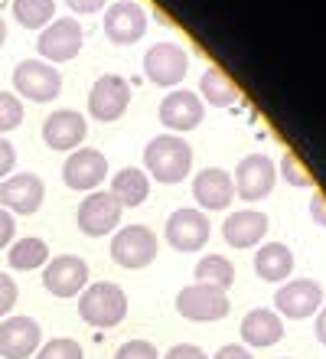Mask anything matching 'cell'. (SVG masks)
I'll return each mask as SVG.
<instances>
[{
	"mask_svg": "<svg viewBox=\"0 0 326 359\" xmlns=\"http://www.w3.org/2000/svg\"><path fill=\"white\" fill-rule=\"evenodd\" d=\"M144 167L157 183H179L193 170V147L179 134H157L144 147Z\"/></svg>",
	"mask_w": 326,
	"mask_h": 359,
	"instance_id": "6da1fadb",
	"label": "cell"
},
{
	"mask_svg": "<svg viewBox=\"0 0 326 359\" xmlns=\"http://www.w3.org/2000/svg\"><path fill=\"white\" fill-rule=\"evenodd\" d=\"M79 313L85 323L111 330L128 317V294L114 281H95L79 294Z\"/></svg>",
	"mask_w": 326,
	"mask_h": 359,
	"instance_id": "7a4b0ae2",
	"label": "cell"
},
{
	"mask_svg": "<svg viewBox=\"0 0 326 359\" xmlns=\"http://www.w3.org/2000/svg\"><path fill=\"white\" fill-rule=\"evenodd\" d=\"M13 88L29 102H53L62 92V72L46 59H23L13 69Z\"/></svg>",
	"mask_w": 326,
	"mask_h": 359,
	"instance_id": "3957f363",
	"label": "cell"
},
{
	"mask_svg": "<svg viewBox=\"0 0 326 359\" xmlns=\"http://www.w3.org/2000/svg\"><path fill=\"white\" fill-rule=\"evenodd\" d=\"M157 232L150 226H121L111 238V258L121 268H147L157 258Z\"/></svg>",
	"mask_w": 326,
	"mask_h": 359,
	"instance_id": "277c9868",
	"label": "cell"
},
{
	"mask_svg": "<svg viewBox=\"0 0 326 359\" xmlns=\"http://www.w3.org/2000/svg\"><path fill=\"white\" fill-rule=\"evenodd\" d=\"M82 46H85V29L75 17L53 20L49 27H43V33L36 39L39 56L46 62H69V59H75L82 53Z\"/></svg>",
	"mask_w": 326,
	"mask_h": 359,
	"instance_id": "5b68a950",
	"label": "cell"
},
{
	"mask_svg": "<svg viewBox=\"0 0 326 359\" xmlns=\"http://www.w3.org/2000/svg\"><path fill=\"white\" fill-rule=\"evenodd\" d=\"M186 69H189V56L186 49L179 43H154V46L144 53V76L154 82V86H163V88H173L186 79Z\"/></svg>",
	"mask_w": 326,
	"mask_h": 359,
	"instance_id": "8992f818",
	"label": "cell"
},
{
	"mask_svg": "<svg viewBox=\"0 0 326 359\" xmlns=\"http://www.w3.org/2000/svg\"><path fill=\"white\" fill-rule=\"evenodd\" d=\"M323 307V287L313 278H294L274 291V311L287 320H307Z\"/></svg>",
	"mask_w": 326,
	"mask_h": 359,
	"instance_id": "52a82bcc",
	"label": "cell"
},
{
	"mask_svg": "<svg viewBox=\"0 0 326 359\" xmlns=\"http://www.w3.org/2000/svg\"><path fill=\"white\" fill-rule=\"evenodd\" d=\"M212 236V226H209V216L203 209H193V206H183V209H173L163 226V238L177 252H199V248L209 242Z\"/></svg>",
	"mask_w": 326,
	"mask_h": 359,
	"instance_id": "ba28073f",
	"label": "cell"
},
{
	"mask_svg": "<svg viewBox=\"0 0 326 359\" xmlns=\"http://www.w3.org/2000/svg\"><path fill=\"white\" fill-rule=\"evenodd\" d=\"M229 294L209 284H189L177 294V313L196 323H209V320H222L229 317Z\"/></svg>",
	"mask_w": 326,
	"mask_h": 359,
	"instance_id": "9c48e42d",
	"label": "cell"
},
{
	"mask_svg": "<svg viewBox=\"0 0 326 359\" xmlns=\"http://www.w3.org/2000/svg\"><path fill=\"white\" fill-rule=\"evenodd\" d=\"M121 212H124V206L108 193V189H95V193H88V196L79 203L75 222H79V229H82L85 236L98 238V236H108V232L118 229Z\"/></svg>",
	"mask_w": 326,
	"mask_h": 359,
	"instance_id": "30bf717a",
	"label": "cell"
},
{
	"mask_svg": "<svg viewBox=\"0 0 326 359\" xmlns=\"http://www.w3.org/2000/svg\"><path fill=\"white\" fill-rule=\"evenodd\" d=\"M43 287L53 297H79L88 287V262L79 255H56L43 265Z\"/></svg>",
	"mask_w": 326,
	"mask_h": 359,
	"instance_id": "8fae6325",
	"label": "cell"
},
{
	"mask_svg": "<svg viewBox=\"0 0 326 359\" xmlns=\"http://www.w3.org/2000/svg\"><path fill=\"white\" fill-rule=\"evenodd\" d=\"M274 180H278V167H274L268 154H248L235 167L232 183L238 196L254 203V199H264L274 189Z\"/></svg>",
	"mask_w": 326,
	"mask_h": 359,
	"instance_id": "7c38bea8",
	"label": "cell"
},
{
	"mask_svg": "<svg viewBox=\"0 0 326 359\" xmlns=\"http://www.w3.org/2000/svg\"><path fill=\"white\" fill-rule=\"evenodd\" d=\"M144 33H147V10L137 0H114L104 7V36L111 43L128 46L137 43Z\"/></svg>",
	"mask_w": 326,
	"mask_h": 359,
	"instance_id": "4fadbf2b",
	"label": "cell"
},
{
	"mask_svg": "<svg viewBox=\"0 0 326 359\" xmlns=\"http://www.w3.org/2000/svg\"><path fill=\"white\" fill-rule=\"evenodd\" d=\"M39 346H43V330L33 317L17 313V317L0 320V356L4 359H29L36 356Z\"/></svg>",
	"mask_w": 326,
	"mask_h": 359,
	"instance_id": "5bb4252c",
	"label": "cell"
},
{
	"mask_svg": "<svg viewBox=\"0 0 326 359\" xmlns=\"http://www.w3.org/2000/svg\"><path fill=\"white\" fill-rule=\"evenodd\" d=\"M43 196H46V183H43V177H36L29 170L10 173L0 183V209H7V212L29 216V212H36L43 206Z\"/></svg>",
	"mask_w": 326,
	"mask_h": 359,
	"instance_id": "9a60e30c",
	"label": "cell"
},
{
	"mask_svg": "<svg viewBox=\"0 0 326 359\" xmlns=\"http://www.w3.org/2000/svg\"><path fill=\"white\" fill-rule=\"evenodd\" d=\"M130 104V86L121 76H98L88 92V114L98 121H118Z\"/></svg>",
	"mask_w": 326,
	"mask_h": 359,
	"instance_id": "2e32d148",
	"label": "cell"
},
{
	"mask_svg": "<svg viewBox=\"0 0 326 359\" xmlns=\"http://www.w3.org/2000/svg\"><path fill=\"white\" fill-rule=\"evenodd\" d=\"M108 177V157L95 147H75L62 167V180L72 189H95Z\"/></svg>",
	"mask_w": 326,
	"mask_h": 359,
	"instance_id": "e0dca14e",
	"label": "cell"
},
{
	"mask_svg": "<svg viewBox=\"0 0 326 359\" xmlns=\"http://www.w3.org/2000/svg\"><path fill=\"white\" fill-rule=\"evenodd\" d=\"M85 134H88V121H85V114L72 111V108H56L43 121V141L53 151H75L85 141Z\"/></svg>",
	"mask_w": 326,
	"mask_h": 359,
	"instance_id": "ac0fdd59",
	"label": "cell"
},
{
	"mask_svg": "<svg viewBox=\"0 0 326 359\" xmlns=\"http://www.w3.org/2000/svg\"><path fill=\"white\" fill-rule=\"evenodd\" d=\"M205 104L196 92H186V88H177V92H167L163 102H160V121L167 124L170 131H193L196 124L203 121Z\"/></svg>",
	"mask_w": 326,
	"mask_h": 359,
	"instance_id": "d6986e66",
	"label": "cell"
},
{
	"mask_svg": "<svg viewBox=\"0 0 326 359\" xmlns=\"http://www.w3.org/2000/svg\"><path fill=\"white\" fill-rule=\"evenodd\" d=\"M193 196L199 203V209H225L235 199V183L232 173L222 167H205L193 177Z\"/></svg>",
	"mask_w": 326,
	"mask_h": 359,
	"instance_id": "ffe728a7",
	"label": "cell"
},
{
	"mask_svg": "<svg viewBox=\"0 0 326 359\" xmlns=\"http://www.w3.org/2000/svg\"><path fill=\"white\" fill-rule=\"evenodd\" d=\"M268 216L261 209H235L222 222V236L232 248H252L268 236Z\"/></svg>",
	"mask_w": 326,
	"mask_h": 359,
	"instance_id": "44dd1931",
	"label": "cell"
},
{
	"mask_svg": "<svg viewBox=\"0 0 326 359\" xmlns=\"http://www.w3.org/2000/svg\"><path fill=\"white\" fill-rule=\"evenodd\" d=\"M284 337V317H278V311L271 307H254L242 317V340L254 350L274 346Z\"/></svg>",
	"mask_w": 326,
	"mask_h": 359,
	"instance_id": "7402d4cb",
	"label": "cell"
},
{
	"mask_svg": "<svg viewBox=\"0 0 326 359\" xmlns=\"http://www.w3.org/2000/svg\"><path fill=\"white\" fill-rule=\"evenodd\" d=\"M254 271L261 281H287V274L294 271V252L284 242H264L254 252Z\"/></svg>",
	"mask_w": 326,
	"mask_h": 359,
	"instance_id": "603a6c76",
	"label": "cell"
},
{
	"mask_svg": "<svg viewBox=\"0 0 326 359\" xmlns=\"http://www.w3.org/2000/svg\"><path fill=\"white\" fill-rule=\"evenodd\" d=\"M121 206H140L150 196V177L137 167H124L111 177V189H108Z\"/></svg>",
	"mask_w": 326,
	"mask_h": 359,
	"instance_id": "cb8c5ba5",
	"label": "cell"
},
{
	"mask_svg": "<svg viewBox=\"0 0 326 359\" xmlns=\"http://www.w3.org/2000/svg\"><path fill=\"white\" fill-rule=\"evenodd\" d=\"M7 258L13 271H33V268H43L49 262V245H46V238H39V236L17 238V242H10Z\"/></svg>",
	"mask_w": 326,
	"mask_h": 359,
	"instance_id": "d4e9b609",
	"label": "cell"
},
{
	"mask_svg": "<svg viewBox=\"0 0 326 359\" xmlns=\"http://www.w3.org/2000/svg\"><path fill=\"white\" fill-rule=\"evenodd\" d=\"M199 98H203V104L209 102L212 108H225V104H232L235 98H238V86H235L232 79L225 76L219 66H209L203 72V79H199Z\"/></svg>",
	"mask_w": 326,
	"mask_h": 359,
	"instance_id": "484cf974",
	"label": "cell"
},
{
	"mask_svg": "<svg viewBox=\"0 0 326 359\" xmlns=\"http://www.w3.org/2000/svg\"><path fill=\"white\" fill-rule=\"evenodd\" d=\"M235 281V268L225 255H203L196 262V284H209L219 291H229Z\"/></svg>",
	"mask_w": 326,
	"mask_h": 359,
	"instance_id": "4316f807",
	"label": "cell"
},
{
	"mask_svg": "<svg viewBox=\"0 0 326 359\" xmlns=\"http://www.w3.org/2000/svg\"><path fill=\"white\" fill-rule=\"evenodd\" d=\"M56 0H13V17L27 29H43L53 23Z\"/></svg>",
	"mask_w": 326,
	"mask_h": 359,
	"instance_id": "83f0119b",
	"label": "cell"
},
{
	"mask_svg": "<svg viewBox=\"0 0 326 359\" xmlns=\"http://www.w3.org/2000/svg\"><path fill=\"white\" fill-rule=\"evenodd\" d=\"M36 359H85V350H82V343L72 340V337H56V340L39 346Z\"/></svg>",
	"mask_w": 326,
	"mask_h": 359,
	"instance_id": "f1b7e54d",
	"label": "cell"
},
{
	"mask_svg": "<svg viewBox=\"0 0 326 359\" xmlns=\"http://www.w3.org/2000/svg\"><path fill=\"white\" fill-rule=\"evenodd\" d=\"M23 121V102L13 92H0V134L13 131Z\"/></svg>",
	"mask_w": 326,
	"mask_h": 359,
	"instance_id": "f546056e",
	"label": "cell"
},
{
	"mask_svg": "<svg viewBox=\"0 0 326 359\" xmlns=\"http://www.w3.org/2000/svg\"><path fill=\"white\" fill-rule=\"evenodd\" d=\"M280 173H284V180H287L290 187H310V183H313L307 167L297 161V154H290V151L280 157Z\"/></svg>",
	"mask_w": 326,
	"mask_h": 359,
	"instance_id": "4dcf8cb0",
	"label": "cell"
},
{
	"mask_svg": "<svg viewBox=\"0 0 326 359\" xmlns=\"http://www.w3.org/2000/svg\"><path fill=\"white\" fill-rule=\"evenodd\" d=\"M114 359H160V353L150 340H128L118 346Z\"/></svg>",
	"mask_w": 326,
	"mask_h": 359,
	"instance_id": "1f68e13d",
	"label": "cell"
},
{
	"mask_svg": "<svg viewBox=\"0 0 326 359\" xmlns=\"http://www.w3.org/2000/svg\"><path fill=\"white\" fill-rule=\"evenodd\" d=\"M20 291H17V281L10 278V274L0 271V317H7L13 311V304H17Z\"/></svg>",
	"mask_w": 326,
	"mask_h": 359,
	"instance_id": "d6a6232c",
	"label": "cell"
},
{
	"mask_svg": "<svg viewBox=\"0 0 326 359\" xmlns=\"http://www.w3.org/2000/svg\"><path fill=\"white\" fill-rule=\"evenodd\" d=\"M163 359H209L196 343H177V346H170L167 353H163Z\"/></svg>",
	"mask_w": 326,
	"mask_h": 359,
	"instance_id": "836d02e7",
	"label": "cell"
},
{
	"mask_svg": "<svg viewBox=\"0 0 326 359\" xmlns=\"http://www.w3.org/2000/svg\"><path fill=\"white\" fill-rule=\"evenodd\" d=\"M13 236H17V219H13V212L0 209V248H10Z\"/></svg>",
	"mask_w": 326,
	"mask_h": 359,
	"instance_id": "e575fe53",
	"label": "cell"
},
{
	"mask_svg": "<svg viewBox=\"0 0 326 359\" xmlns=\"http://www.w3.org/2000/svg\"><path fill=\"white\" fill-rule=\"evenodd\" d=\"M13 167H17V151L7 137H0V177H10Z\"/></svg>",
	"mask_w": 326,
	"mask_h": 359,
	"instance_id": "d590c367",
	"label": "cell"
},
{
	"mask_svg": "<svg viewBox=\"0 0 326 359\" xmlns=\"http://www.w3.org/2000/svg\"><path fill=\"white\" fill-rule=\"evenodd\" d=\"M212 359H254V356H252V350H248V346H242V343H225V346L215 353Z\"/></svg>",
	"mask_w": 326,
	"mask_h": 359,
	"instance_id": "8d00e7d4",
	"label": "cell"
},
{
	"mask_svg": "<svg viewBox=\"0 0 326 359\" xmlns=\"http://www.w3.org/2000/svg\"><path fill=\"white\" fill-rule=\"evenodd\" d=\"M65 4L72 13H98V10H104L108 0H65Z\"/></svg>",
	"mask_w": 326,
	"mask_h": 359,
	"instance_id": "74e56055",
	"label": "cell"
},
{
	"mask_svg": "<svg viewBox=\"0 0 326 359\" xmlns=\"http://www.w3.org/2000/svg\"><path fill=\"white\" fill-rule=\"evenodd\" d=\"M310 216H313V222L326 226V196L323 193H313V196H310Z\"/></svg>",
	"mask_w": 326,
	"mask_h": 359,
	"instance_id": "f35d334b",
	"label": "cell"
},
{
	"mask_svg": "<svg viewBox=\"0 0 326 359\" xmlns=\"http://www.w3.org/2000/svg\"><path fill=\"white\" fill-rule=\"evenodd\" d=\"M313 330H317V340L326 346V307H320V313H317V323H313Z\"/></svg>",
	"mask_w": 326,
	"mask_h": 359,
	"instance_id": "ab89813d",
	"label": "cell"
},
{
	"mask_svg": "<svg viewBox=\"0 0 326 359\" xmlns=\"http://www.w3.org/2000/svg\"><path fill=\"white\" fill-rule=\"evenodd\" d=\"M7 43V23H4V17H0V46Z\"/></svg>",
	"mask_w": 326,
	"mask_h": 359,
	"instance_id": "60d3db41",
	"label": "cell"
},
{
	"mask_svg": "<svg viewBox=\"0 0 326 359\" xmlns=\"http://www.w3.org/2000/svg\"><path fill=\"white\" fill-rule=\"evenodd\" d=\"M280 359H287V356H280Z\"/></svg>",
	"mask_w": 326,
	"mask_h": 359,
	"instance_id": "b9f144b4",
	"label": "cell"
}]
</instances>
